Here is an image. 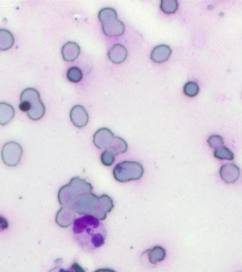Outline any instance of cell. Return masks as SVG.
<instances>
[{
    "mask_svg": "<svg viewBox=\"0 0 242 272\" xmlns=\"http://www.w3.org/2000/svg\"><path fill=\"white\" fill-rule=\"evenodd\" d=\"M75 220V212L71 209L62 207L56 215L55 221L62 228H68Z\"/></svg>",
    "mask_w": 242,
    "mask_h": 272,
    "instance_id": "30bf717a",
    "label": "cell"
},
{
    "mask_svg": "<svg viewBox=\"0 0 242 272\" xmlns=\"http://www.w3.org/2000/svg\"><path fill=\"white\" fill-rule=\"evenodd\" d=\"M184 92L187 96L193 97L199 92V87L194 82H188L184 85Z\"/></svg>",
    "mask_w": 242,
    "mask_h": 272,
    "instance_id": "603a6c76",
    "label": "cell"
},
{
    "mask_svg": "<svg viewBox=\"0 0 242 272\" xmlns=\"http://www.w3.org/2000/svg\"><path fill=\"white\" fill-rule=\"evenodd\" d=\"M127 143L123 138L115 136L113 142L110 144V147L107 149V151H110L115 155H118L121 153H124L127 151Z\"/></svg>",
    "mask_w": 242,
    "mask_h": 272,
    "instance_id": "ac0fdd59",
    "label": "cell"
},
{
    "mask_svg": "<svg viewBox=\"0 0 242 272\" xmlns=\"http://www.w3.org/2000/svg\"><path fill=\"white\" fill-rule=\"evenodd\" d=\"M8 227H9V223L6 219L4 217H0V232L7 229Z\"/></svg>",
    "mask_w": 242,
    "mask_h": 272,
    "instance_id": "4316f807",
    "label": "cell"
},
{
    "mask_svg": "<svg viewBox=\"0 0 242 272\" xmlns=\"http://www.w3.org/2000/svg\"><path fill=\"white\" fill-rule=\"evenodd\" d=\"M61 264H62V260L58 259L55 261L56 266L54 267L52 270H50L49 272H72L70 270H67L65 269L62 268L61 267Z\"/></svg>",
    "mask_w": 242,
    "mask_h": 272,
    "instance_id": "484cf974",
    "label": "cell"
},
{
    "mask_svg": "<svg viewBox=\"0 0 242 272\" xmlns=\"http://www.w3.org/2000/svg\"><path fill=\"white\" fill-rule=\"evenodd\" d=\"M94 272H116L114 270H111V269H99V270H96Z\"/></svg>",
    "mask_w": 242,
    "mask_h": 272,
    "instance_id": "f1b7e54d",
    "label": "cell"
},
{
    "mask_svg": "<svg viewBox=\"0 0 242 272\" xmlns=\"http://www.w3.org/2000/svg\"><path fill=\"white\" fill-rule=\"evenodd\" d=\"M219 175L226 183H235L240 175V170L235 164H227L221 167Z\"/></svg>",
    "mask_w": 242,
    "mask_h": 272,
    "instance_id": "9c48e42d",
    "label": "cell"
},
{
    "mask_svg": "<svg viewBox=\"0 0 242 272\" xmlns=\"http://www.w3.org/2000/svg\"><path fill=\"white\" fill-rule=\"evenodd\" d=\"M70 119L75 126L82 128L89 121V115L84 107L81 105L75 106L70 112Z\"/></svg>",
    "mask_w": 242,
    "mask_h": 272,
    "instance_id": "ba28073f",
    "label": "cell"
},
{
    "mask_svg": "<svg viewBox=\"0 0 242 272\" xmlns=\"http://www.w3.org/2000/svg\"><path fill=\"white\" fill-rule=\"evenodd\" d=\"M171 49L166 45H160L154 48L151 54V59L154 62L161 63L169 59Z\"/></svg>",
    "mask_w": 242,
    "mask_h": 272,
    "instance_id": "5bb4252c",
    "label": "cell"
},
{
    "mask_svg": "<svg viewBox=\"0 0 242 272\" xmlns=\"http://www.w3.org/2000/svg\"><path fill=\"white\" fill-rule=\"evenodd\" d=\"M208 143L211 148L217 149V148L222 147L224 145L223 139L220 136L218 135H212L210 136L208 139Z\"/></svg>",
    "mask_w": 242,
    "mask_h": 272,
    "instance_id": "cb8c5ba5",
    "label": "cell"
},
{
    "mask_svg": "<svg viewBox=\"0 0 242 272\" xmlns=\"http://www.w3.org/2000/svg\"><path fill=\"white\" fill-rule=\"evenodd\" d=\"M19 109L27 113L28 117L33 121L42 118L46 112L44 104L40 99L39 93L33 88H28L22 93Z\"/></svg>",
    "mask_w": 242,
    "mask_h": 272,
    "instance_id": "3957f363",
    "label": "cell"
},
{
    "mask_svg": "<svg viewBox=\"0 0 242 272\" xmlns=\"http://www.w3.org/2000/svg\"><path fill=\"white\" fill-rule=\"evenodd\" d=\"M74 238L85 250H94L104 245L107 230L99 219L91 215L75 218L73 227Z\"/></svg>",
    "mask_w": 242,
    "mask_h": 272,
    "instance_id": "6da1fadb",
    "label": "cell"
},
{
    "mask_svg": "<svg viewBox=\"0 0 242 272\" xmlns=\"http://www.w3.org/2000/svg\"><path fill=\"white\" fill-rule=\"evenodd\" d=\"M23 154V150L19 143L9 142L4 145L1 151L3 162L9 167H15L20 162Z\"/></svg>",
    "mask_w": 242,
    "mask_h": 272,
    "instance_id": "8992f818",
    "label": "cell"
},
{
    "mask_svg": "<svg viewBox=\"0 0 242 272\" xmlns=\"http://www.w3.org/2000/svg\"><path fill=\"white\" fill-rule=\"evenodd\" d=\"M104 34L108 36H122L125 31V26L123 22L116 19L111 23L102 24Z\"/></svg>",
    "mask_w": 242,
    "mask_h": 272,
    "instance_id": "4fadbf2b",
    "label": "cell"
},
{
    "mask_svg": "<svg viewBox=\"0 0 242 272\" xmlns=\"http://www.w3.org/2000/svg\"><path fill=\"white\" fill-rule=\"evenodd\" d=\"M113 207V200L107 194L97 196L92 192H86L77 196L69 209L80 215H91L104 220Z\"/></svg>",
    "mask_w": 242,
    "mask_h": 272,
    "instance_id": "7a4b0ae2",
    "label": "cell"
},
{
    "mask_svg": "<svg viewBox=\"0 0 242 272\" xmlns=\"http://www.w3.org/2000/svg\"><path fill=\"white\" fill-rule=\"evenodd\" d=\"M101 160L103 165L106 166H111L115 161V154L112 153L109 151H105L101 155Z\"/></svg>",
    "mask_w": 242,
    "mask_h": 272,
    "instance_id": "d4e9b609",
    "label": "cell"
},
{
    "mask_svg": "<svg viewBox=\"0 0 242 272\" xmlns=\"http://www.w3.org/2000/svg\"><path fill=\"white\" fill-rule=\"evenodd\" d=\"M93 186L86 180L77 177L70 180V182L62 186L58 192L59 203L62 207L70 208L74 199L83 193L92 192Z\"/></svg>",
    "mask_w": 242,
    "mask_h": 272,
    "instance_id": "277c9868",
    "label": "cell"
},
{
    "mask_svg": "<svg viewBox=\"0 0 242 272\" xmlns=\"http://www.w3.org/2000/svg\"><path fill=\"white\" fill-rule=\"evenodd\" d=\"M80 54V47L75 42H67L62 48V58L67 62L75 60Z\"/></svg>",
    "mask_w": 242,
    "mask_h": 272,
    "instance_id": "8fae6325",
    "label": "cell"
},
{
    "mask_svg": "<svg viewBox=\"0 0 242 272\" xmlns=\"http://www.w3.org/2000/svg\"><path fill=\"white\" fill-rule=\"evenodd\" d=\"M108 56L113 63L120 64L127 59V49L123 45L115 44L109 50Z\"/></svg>",
    "mask_w": 242,
    "mask_h": 272,
    "instance_id": "7c38bea8",
    "label": "cell"
},
{
    "mask_svg": "<svg viewBox=\"0 0 242 272\" xmlns=\"http://www.w3.org/2000/svg\"><path fill=\"white\" fill-rule=\"evenodd\" d=\"M114 135L111 130L107 128H100L96 132L93 138V142L96 147L99 149H108L113 142Z\"/></svg>",
    "mask_w": 242,
    "mask_h": 272,
    "instance_id": "52a82bcc",
    "label": "cell"
},
{
    "mask_svg": "<svg viewBox=\"0 0 242 272\" xmlns=\"http://www.w3.org/2000/svg\"><path fill=\"white\" fill-rule=\"evenodd\" d=\"M14 109L12 105L5 102L0 103V124L5 125L14 118Z\"/></svg>",
    "mask_w": 242,
    "mask_h": 272,
    "instance_id": "2e32d148",
    "label": "cell"
},
{
    "mask_svg": "<svg viewBox=\"0 0 242 272\" xmlns=\"http://www.w3.org/2000/svg\"><path fill=\"white\" fill-rule=\"evenodd\" d=\"M14 38L9 30H0V51H7L12 47Z\"/></svg>",
    "mask_w": 242,
    "mask_h": 272,
    "instance_id": "e0dca14e",
    "label": "cell"
},
{
    "mask_svg": "<svg viewBox=\"0 0 242 272\" xmlns=\"http://www.w3.org/2000/svg\"><path fill=\"white\" fill-rule=\"evenodd\" d=\"M70 270L72 272H86L84 269L78 263H74L70 267Z\"/></svg>",
    "mask_w": 242,
    "mask_h": 272,
    "instance_id": "83f0119b",
    "label": "cell"
},
{
    "mask_svg": "<svg viewBox=\"0 0 242 272\" xmlns=\"http://www.w3.org/2000/svg\"><path fill=\"white\" fill-rule=\"evenodd\" d=\"M160 8L166 14H174L177 11L179 4L176 0H162L160 3Z\"/></svg>",
    "mask_w": 242,
    "mask_h": 272,
    "instance_id": "44dd1931",
    "label": "cell"
},
{
    "mask_svg": "<svg viewBox=\"0 0 242 272\" xmlns=\"http://www.w3.org/2000/svg\"><path fill=\"white\" fill-rule=\"evenodd\" d=\"M99 21L103 24L111 23L117 19V13L112 8H104L99 13Z\"/></svg>",
    "mask_w": 242,
    "mask_h": 272,
    "instance_id": "d6986e66",
    "label": "cell"
},
{
    "mask_svg": "<svg viewBox=\"0 0 242 272\" xmlns=\"http://www.w3.org/2000/svg\"><path fill=\"white\" fill-rule=\"evenodd\" d=\"M144 173L143 167L137 162L125 161L118 163L113 169V177L119 182L138 180Z\"/></svg>",
    "mask_w": 242,
    "mask_h": 272,
    "instance_id": "5b68a950",
    "label": "cell"
},
{
    "mask_svg": "<svg viewBox=\"0 0 242 272\" xmlns=\"http://www.w3.org/2000/svg\"><path fill=\"white\" fill-rule=\"evenodd\" d=\"M214 157L218 160H232L235 158V154L225 146L215 149L214 152Z\"/></svg>",
    "mask_w": 242,
    "mask_h": 272,
    "instance_id": "ffe728a7",
    "label": "cell"
},
{
    "mask_svg": "<svg viewBox=\"0 0 242 272\" xmlns=\"http://www.w3.org/2000/svg\"><path fill=\"white\" fill-rule=\"evenodd\" d=\"M143 254H147L149 262L154 265L162 262L166 257V250L161 246H155L151 249H147Z\"/></svg>",
    "mask_w": 242,
    "mask_h": 272,
    "instance_id": "9a60e30c",
    "label": "cell"
},
{
    "mask_svg": "<svg viewBox=\"0 0 242 272\" xmlns=\"http://www.w3.org/2000/svg\"><path fill=\"white\" fill-rule=\"evenodd\" d=\"M67 77L70 81L73 83H78L82 79V72L80 68L77 67H73L69 69L67 71Z\"/></svg>",
    "mask_w": 242,
    "mask_h": 272,
    "instance_id": "7402d4cb",
    "label": "cell"
}]
</instances>
